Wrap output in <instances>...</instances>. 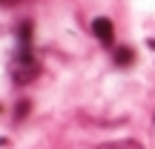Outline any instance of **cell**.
<instances>
[{
    "label": "cell",
    "mask_w": 155,
    "mask_h": 149,
    "mask_svg": "<svg viewBox=\"0 0 155 149\" xmlns=\"http://www.w3.org/2000/svg\"><path fill=\"white\" fill-rule=\"evenodd\" d=\"M35 75H38V66H35V60L29 57V49H23L20 60H17V66H15V80L17 83H29Z\"/></svg>",
    "instance_id": "obj_1"
},
{
    "label": "cell",
    "mask_w": 155,
    "mask_h": 149,
    "mask_svg": "<svg viewBox=\"0 0 155 149\" xmlns=\"http://www.w3.org/2000/svg\"><path fill=\"white\" fill-rule=\"evenodd\" d=\"M92 32H95V37H98L101 43H112V37H115V26H112L109 17H95L92 20Z\"/></svg>",
    "instance_id": "obj_2"
},
{
    "label": "cell",
    "mask_w": 155,
    "mask_h": 149,
    "mask_svg": "<svg viewBox=\"0 0 155 149\" xmlns=\"http://www.w3.org/2000/svg\"><path fill=\"white\" fill-rule=\"evenodd\" d=\"M101 149H144L138 141H115V144H104Z\"/></svg>",
    "instance_id": "obj_3"
},
{
    "label": "cell",
    "mask_w": 155,
    "mask_h": 149,
    "mask_svg": "<svg viewBox=\"0 0 155 149\" xmlns=\"http://www.w3.org/2000/svg\"><path fill=\"white\" fill-rule=\"evenodd\" d=\"M115 60L121 63V66H127V63H132V49H118V52H115Z\"/></svg>",
    "instance_id": "obj_4"
},
{
    "label": "cell",
    "mask_w": 155,
    "mask_h": 149,
    "mask_svg": "<svg viewBox=\"0 0 155 149\" xmlns=\"http://www.w3.org/2000/svg\"><path fill=\"white\" fill-rule=\"evenodd\" d=\"M0 3H17V0H0Z\"/></svg>",
    "instance_id": "obj_5"
}]
</instances>
